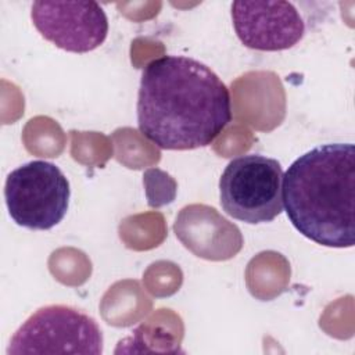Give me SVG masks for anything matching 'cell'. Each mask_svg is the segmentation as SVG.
<instances>
[{"label":"cell","instance_id":"1","mask_svg":"<svg viewBox=\"0 0 355 355\" xmlns=\"http://www.w3.org/2000/svg\"><path fill=\"white\" fill-rule=\"evenodd\" d=\"M230 121L229 89L208 65L186 55H162L144 67L137 123L141 135L157 147H207Z\"/></svg>","mask_w":355,"mask_h":355},{"label":"cell","instance_id":"2","mask_svg":"<svg viewBox=\"0 0 355 355\" xmlns=\"http://www.w3.org/2000/svg\"><path fill=\"white\" fill-rule=\"evenodd\" d=\"M283 205L306 239L333 248L355 244V147L329 143L300 155L283 175Z\"/></svg>","mask_w":355,"mask_h":355},{"label":"cell","instance_id":"3","mask_svg":"<svg viewBox=\"0 0 355 355\" xmlns=\"http://www.w3.org/2000/svg\"><path fill=\"white\" fill-rule=\"evenodd\" d=\"M223 211L250 225L272 222L283 211V169L259 154L233 158L219 179Z\"/></svg>","mask_w":355,"mask_h":355},{"label":"cell","instance_id":"4","mask_svg":"<svg viewBox=\"0 0 355 355\" xmlns=\"http://www.w3.org/2000/svg\"><path fill=\"white\" fill-rule=\"evenodd\" d=\"M69 197L67 176L49 161L22 164L6 179L8 214L18 226L31 230H49L58 225L68 211Z\"/></svg>","mask_w":355,"mask_h":355},{"label":"cell","instance_id":"5","mask_svg":"<svg viewBox=\"0 0 355 355\" xmlns=\"http://www.w3.org/2000/svg\"><path fill=\"white\" fill-rule=\"evenodd\" d=\"M103 352V333L87 313L69 305H46L32 313L14 333L7 354Z\"/></svg>","mask_w":355,"mask_h":355},{"label":"cell","instance_id":"6","mask_svg":"<svg viewBox=\"0 0 355 355\" xmlns=\"http://www.w3.org/2000/svg\"><path fill=\"white\" fill-rule=\"evenodd\" d=\"M31 18L37 32L55 47L69 53H89L101 46L108 19L96 1H35Z\"/></svg>","mask_w":355,"mask_h":355},{"label":"cell","instance_id":"7","mask_svg":"<svg viewBox=\"0 0 355 355\" xmlns=\"http://www.w3.org/2000/svg\"><path fill=\"white\" fill-rule=\"evenodd\" d=\"M232 19L240 42L259 51L291 49L305 33L304 19L290 1H233Z\"/></svg>","mask_w":355,"mask_h":355},{"label":"cell","instance_id":"8","mask_svg":"<svg viewBox=\"0 0 355 355\" xmlns=\"http://www.w3.org/2000/svg\"><path fill=\"white\" fill-rule=\"evenodd\" d=\"M173 230L186 248L205 259H229L234 257L229 245L239 251L243 245L240 230L207 205L184 207L176 216Z\"/></svg>","mask_w":355,"mask_h":355}]
</instances>
